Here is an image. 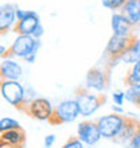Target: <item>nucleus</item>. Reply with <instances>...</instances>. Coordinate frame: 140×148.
<instances>
[{
	"instance_id": "nucleus-17",
	"label": "nucleus",
	"mask_w": 140,
	"mask_h": 148,
	"mask_svg": "<svg viewBox=\"0 0 140 148\" xmlns=\"http://www.w3.org/2000/svg\"><path fill=\"white\" fill-rule=\"evenodd\" d=\"M140 59V36H133L132 42L128 46V49L124 51V54L120 57L121 62L127 65H133V63Z\"/></svg>"
},
{
	"instance_id": "nucleus-30",
	"label": "nucleus",
	"mask_w": 140,
	"mask_h": 148,
	"mask_svg": "<svg viewBox=\"0 0 140 148\" xmlns=\"http://www.w3.org/2000/svg\"><path fill=\"white\" fill-rule=\"evenodd\" d=\"M7 51H8V47L0 45V58H4V57L7 55Z\"/></svg>"
},
{
	"instance_id": "nucleus-23",
	"label": "nucleus",
	"mask_w": 140,
	"mask_h": 148,
	"mask_svg": "<svg viewBox=\"0 0 140 148\" xmlns=\"http://www.w3.org/2000/svg\"><path fill=\"white\" fill-rule=\"evenodd\" d=\"M112 98H113V104H115V105L123 106V104H124V101H125L124 90H116V92H113Z\"/></svg>"
},
{
	"instance_id": "nucleus-16",
	"label": "nucleus",
	"mask_w": 140,
	"mask_h": 148,
	"mask_svg": "<svg viewBox=\"0 0 140 148\" xmlns=\"http://www.w3.org/2000/svg\"><path fill=\"white\" fill-rule=\"evenodd\" d=\"M120 12L135 27H137V23L140 19V0H127L124 7L120 10Z\"/></svg>"
},
{
	"instance_id": "nucleus-27",
	"label": "nucleus",
	"mask_w": 140,
	"mask_h": 148,
	"mask_svg": "<svg viewBox=\"0 0 140 148\" xmlns=\"http://www.w3.org/2000/svg\"><path fill=\"white\" fill-rule=\"evenodd\" d=\"M43 35H45V27H43L42 23H40L38 27L35 28L34 34H32V38H34V39H38V40H42Z\"/></svg>"
},
{
	"instance_id": "nucleus-11",
	"label": "nucleus",
	"mask_w": 140,
	"mask_h": 148,
	"mask_svg": "<svg viewBox=\"0 0 140 148\" xmlns=\"http://www.w3.org/2000/svg\"><path fill=\"white\" fill-rule=\"evenodd\" d=\"M136 36V35H135ZM132 38L128 36H117L112 35L109 38L106 46H105V57L108 59H115V58H120L121 55L124 54V51L128 49V46L132 42Z\"/></svg>"
},
{
	"instance_id": "nucleus-9",
	"label": "nucleus",
	"mask_w": 140,
	"mask_h": 148,
	"mask_svg": "<svg viewBox=\"0 0 140 148\" xmlns=\"http://www.w3.org/2000/svg\"><path fill=\"white\" fill-rule=\"evenodd\" d=\"M23 67L15 58L4 57L0 62V81H20Z\"/></svg>"
},
{
	"instance_id": "nucleus-2",
	"label": "nucleus",
	"mask_w": 140,
	"mask_h": 148,
	"mask_svg": "<svg viewBox=\"0 0 140 148\" xmlns=\"http://www.w3.org/2000/svg\"><path fill=\"white\" fill-rule=\"evenodd\" d=\"M40 47H42V40L34 39L31 35H16L11 46L8 47L5 57L15 59H24L30 54H38Z\"/></svg>"
},
{
	"instance_id": "nucleus-18",
	"label": "nucleus",
	"mask_w": 140,
	"mask_h": 148,
	"mask_svg": "<svg viewBox=\"0 0 140 148\" xmlns=\"http://www.w3.org/2000/svg\"><path fill=\"white\" fill-rule=\"evenodd\" d=\"M140 82V59L136 62L131 65L129 70L127 71L124 77V84L125 86H132L135 84H139Z\"/></svg>"
},
{
	"instance_id": "nucleus-5",
	"label": "nucleus",
	"mask_w": 140,
	"mask_h": 148,
	"mask_svg": "<svg viewBox=\"0 0 140 148\" xmlns=\"http://www.w3.org/2000/svg\"><path fill=\"white\" fill-rule=\"evenodd\" d=\"M110 69L104 66H93L85 75L84 88L94 93H105L110 84Z\"/></svg>"
},
{
	"instance_id": "nucleus-13",
	"label": "nucleus",
	"mask_w": 140,
	"mask_h": 148,
	"mask_svg": "<svg viewBox=\"0 0 140 148\" xmlns=\"http://www.w3.org/2000/svg\"><path fill=\"white\" fill-rule=\"evenodd\" d=\"M26 144V132L23 128L0 133V148H23Z\"/></svg>"
},
{
	"instance_id": "nucleus-14",
	"label": "nucleus",
	"mask_w": 140,
	"mask_h": 148,
	"mask_svg": "<svg viewBox=\"0 0 140 148\" xmlns=\"http://www.w3.org/2000/svg\"><path fill=\"white\" fill-rule=\"evenodd\" d=\"M40 24V18H39L38 14L31 15L28 18H24L22 20H18L15 28H14V32L18 34V35H31L34 34L35 28Z\"/></svg>"
},
{
	"instance_id": "nucleus-6",
	"label": "nucleus",
	"mask_w": 140,
	"mask_h": 148,
	"mask_svg": "<svg viewBox=\"0 0 140 148\" xmlns=\"http://www.w3.org/2000/svg\"><path fill=\"white\" fill-rule=\"evenodd\" d=\"M127 117L128 116H123V114H117V113L112 112L96 120L101 137L108 139V140H115L124 128L125 123H127Z\"/></svg>"
},
{
	"instance_id": "nucleus-12",
	"label": "nucleus",
	"mask_w": 140,
	"mask_h": 148,
	"mask_svg": "<svg viewBox=\"0 0 140 148\" xmlns=\"http://www.w3.org/2000/svg\"><path fill=\"white\" fill-rule=\"evenodd\" d=\"M110 27H112V35L117 36H128L132 38L135 36V26L125 18L120 11L113 12L112 18H110Z\"/></svg>"
},
{
	"instance_id": "nucleus-3",
	"label": "nucleus",
	"mask_w": 140,
	"mask_h": 148,
	"mask_svg": "<svg viewBox=\"0 0 140 148\" xmlns=\"http://www.w3.org/2000/svg\"><path fill=\"white\" fill-rule=\"evenodd\" d=\"M81 116L78 104L74 98H66L59 101L54 106L53 114H51L49 124L51 125H61V124H69L73 123Z\"/></svg>"
},
{
	"instance_id": "nucleus-8",
	"label": "nucleus",
	"mask_w": 140,
	"mask_h": 148,
	"mask_svg": "<svg viewBox=\"0 0 140 148\" xmlns=\"http://www.w3.org/2000/svg\"><path fill=\"white\" fill-rule=\"evenodd\" d=\"M77 137L85 145H94L101 140V133L98 129L97 121L84 120L77 127Z\"/></svg>"
},
{
	"instance_id": "nucleus-22",
	"label": "nucleus",
	"mask_w": 140,
	"mask_h": 148,
	"mask_svg": "<svg viewBox=\"0 0 140 148\" xmlns=\"http://www.w3.org/2000/svg\"><path fill=\"white\" fill-rule=\"evenodd\" d=\"M84 147H85V144L77 136H74V137H69L66 140V143L61 148H84Z\"/></svg>"
},
{
	"instance_id": "nucleus-24",
	"label": "nucleus",
	"mask_w": 140,
	"mask_h": 148,
	"mask_svg": "<svg viewBox=\"0 0 140 148\" xmlns=\"http://www.w3.org/2000/svg\"><path fill=\"white\" fill-rule=\"evenodd\" d=\"M36 12L32 11V10H26V8H19L16 7V19L18 20H22L24 18H28L31 15H35Z\"/></svg>"
},
{
	"instance_id": "nucleus-7",
	"label": "nucleus",
	"mask_w": 140,
	"mask_h": 148,
	"mask_svg": "<svg viewBox=\"0 0 140 148\" xmlns=\"http://www.w3.org/2000/svg\"><path fill=\"white\" fill-rule=\"evenodd\" d=\"M53 110H54V106H53L50 100H47L45 97H35L34 100L26 104L22 112L26 113L27 116H30L34 120L49 121L51 114H53Z\"/></svg>"
},
{
	"instance_id": "nucleus-25",
	"label": "nucleus",
	"mask_w": 140,
	"mask_h": 148,
	"mask_svg": "<svg viewBox=\"0 0 140 148\" xmlns=\"http://www.w3.org/2000/svg\"><path fill=\"white\" fill-rule=\"evenodd\" d=\"M127 147L128 148H140V121H139V128H137L135 136L132 137V140L129 141Z\"/></svg>"
},
{
	"instance_id": "nucleus-28",
	"label": "nucleus",
	"mask_w": 140,
	"mask_h": 148,
	"mask_svg": "<svg viewBox=\"0 0 140 148\" xmlns=\"http://www.w3.org/2000/svg\"><path fill=\"white\" fill-rule=\"evenodd\" d=\"M112 112L113 113H117V114H124V109H123V106L120 105H112Z\"/></svg>"
},
{
	"instance_id": "nucleus-4",
	"label": "nucleus",
	"mask_w": 140,
	"mask_h": 148,
	"mask_svg": "<svg viewBox=\"0 0 140 148\" xmlns=\"http://www.w3.org/2000/svg\"><path fill=\"white\" fill-rule=\"evenodd\" d=\"M0 94L10 105L20 112L27 104L26 88L20 81H0Z\"/></svg>"
},
{
	"instance_id": "nucleus-20",
	"label": "nucleus",
	"mask_w": 140,
	"mask_h": 148,
	"mask_svg": "<svg viewBox=\"0 0 140 148\" xmlns=\"http://www.w3.org/2000/svg\"><path fill=\"white\" fill-rule=\"evenodd\" d=\"M20 123L12 117H3L0 119V133L7 132V131H12V129H19Z\"/></svg>"
},
{
	"instance_id": "nucleus-29",
	"label": "nucleus",
	"mask_w": 140,
	"mask_h": 148,
	"mask_svg": "<svg viewBox=\"0 0 140 148\" xmlns=\"http://www.w3.org/2000/svg\"><path fill=\"white\" fill-rule=\"evenodd\" d=\"M23 61L24 62H27V63H30V65H32V63L36 61V54H30L28 57H26Z\"/></svg>"
},
{
	"instance_id": "nucleus-10",
	"label": "nucleus",
	"mask_w": 140,
	"mask_h": 148,
	"mask_svg": "<svg viewBox=\"0 0 140 148\" xmlns=\"http://www.w3.org/2000/svg\"><path fill=\"white\" fill-rule=\"evenodd\" d=\"M15 4L5 3L0 5V35H5L10 31H14L18 19H16Z\"/></svg>"
},
{
	"instance_id": "nucleus-21",
	"label": "nucleus",
	"mask_w": 140,
	"mask_h": 148,
	"mask_svg": "<svg viewBox=\"0 0 140 148\" xmlns=\"http://www.w3.org/2000/svg\"><path fill=\"white\" fill-rule=\"evenodd\" d=\"M127 0H101L102 5L105 8H108L110 11H120L124 7V4Z\"/></svg>"
},
{
	"instance_id": "nucleus-1",
	"label": "nucleus",
	"mask_w": 140,
	"mask_h": 148,
	"mask_svg": "<svg viewBox=\"0 0 140 148\" xmlns=\"http://www.w3.org/2000/svg\"><path fill=\"white\" fill-rule=\"evenodd\" d=\"M74 100L78 104L81 116L89 117L93 116L106 102V96L104 93H94L85 89L84 86H80L74 92Z\"/></svg>"
},
{
	"instance_id": "nucleus-15",
	"label": "nucleus",
	"mask_w": 140,
	"mask_h": 148,
	"mask_svg": "<svg viewBox=\"0 0 140 148\" xmlns=\"http://www.w3.org/2000/svg\"><path fill=\"white\" fill-rule=\"evenodd\" d=\"M137 128H139V121L133 117H127V123H125L124 128L121 131V133L115 139V143L123 145H128V143L132 140V137L135 136Z\"/></svg>"
},
{
	"instance_id": "nucleus-26",
	"label": "nucleus",
	"mask_w": 140,
	"mask_h": 148,
	"mask_svg": "<svg viewBox=\"0 0 140 148\" xmlns=\"http://www.w3.org/2000/svg\"><path fill=\"white\" fill-rule=\"evenodd\" d=\"M55 140H57V136H55L54 133H49V135H46L45 139H43V147L51 148L55 144Z\"/></svg>"
},
{
	"instance_id": "nucleus-19",
	"label": "nucleus",
	"mask_w": 140,
	"mask_h": 148,
	"mask_svg": "<svg viewBox=\"0 0 140 148\" xmlns=\"http://www.w3.org/2000/svg\"><path fill=\"white\" fill-rule=\"evenodd\" d=\"M124 93H125V101H128L129 104L135 105L136 108H140V82L132 86H127Z\"/></svg>"
}]
</instances>
